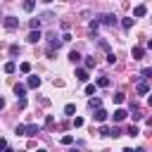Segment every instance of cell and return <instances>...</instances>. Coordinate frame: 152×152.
I'll list each match as a JSON object with an SVG mask.
<instances>
[{
  "label": "cell",
  "mask_w": 152,
  "mask_h": 152,
  "mask_svg": "<svg viewBox=\"0 0 152 152\" xmlns=\"http://www.w3.org/2000/svg\"><path fill=\"white\" fill-rule=\"evenodd\" d=\"M97 19H100V24H104V26H114V24H116V17H114V14H100Z\"/></svg>",
  "instance_id": "cell-1"
},
{
  "label": "cell",
  "mask_w": 152,
  "mask_h": 152,
  "mask_svg": "<svg viewBox=\"0 0 152 152\" xmlns=\"http://www.w3.org/2000/svg\"><path fill=\"white\" fill-rule=\"evenodd\" d=\"M2 24H5V28L14 31V28L19 26V19H17V17H5V19H2Z\"/></svg>",
  "instance_id": "cell-2"
},
{
  "label": "cell",
  "mask_w": 152,
  "mask_h": 152,
  "mask_svg": "<svg viewBox=\"0 0 152 152\" xmlns=\"http://www.w3.org/2000/svg\"><path fill=\"white\" fill-rule=\"evenodd\" d=\"M135 90H138V95H147L150 93V83L147 81H138V88Z\"/></svg>",
  "instance_id": "cell-3"
},
{
  "label": "cell",
  "mask_w": 152,
  "mask_h": 152,
  "mask_svg": "<svg viewBox=\"0 0 152 152\" xmlns=\"http://www.w3.org/2000/svg\"><path fill=\"white\" fill-rule=\"evenodd\" d=\"M38 131H40V128H38L36 124H28V126H24V135H28V138H31V135H38Z\"/></svg>",
  "instance_id": "cell-4"
},
{
  "label": "cell",
  "mask_w": 152,
  "mask_h": 152,
  "mask_svg": "<svg viewBox=\"0 0 152 152\" xmlns=\"http://www.w3.org/2000/svg\"><path fill=\"white\" fill-rule=\"evenodd\" d=\"M26 40H28V43H38V40H40V31H38V28H31V33L26 36Z\"/></svg>",
  "instance_id": "cell-5"
},
{
  "label": "cell",
  "mask_w": 152,
  "mask_h": 152,
  "mask_svg": "<svg viewBox=\"0 0 152 152\" xmlns=\"http://www.w3.org/2000/svg\"><path fill=\"white\" fill-rule=\"evenodd\" d=\"M93 119H95V121H104V119H107V112H104L102 107H95V114H93Z\"/></svg>",
  "instance_id": "cell-6"
},
{
  "label": "cell",
  "mask_w": 152,
  "mask_h": 152,
  "mask_svg": "<svg viewBox=\"0 0 152 152\" xmlns=\"http://www.w3.org/2000/svg\"><path fill=\"white\" fill-rule=\"evenodd\" d=\"M38 86H40V76H28L26 88H38Z\"/></svg>",
  "instance_id": "cell-7"
},
{
  "label": "cell",
  "mask_w": 152,
  "mask_h": 152,
  "mask_svg": "<svg viewBox=\"0 0 152 152\" xmlns=\"http://www.w3.org/2000/svg\"><path fill=\"white\" fill-rule=\"evenodd\" d=\"M145 14H147V7H145V5H135L133 17H145Z\"/></svg>",
  "instance_id": "cell-8"
},
{
  "label": "cell",
  "mask_w": 152,
  "mask_h": 152,
  "mask_svg": "<svg viewBox=\"0 0 152 152\" xmlns=\"http://www.w3.org/2000/svg\"><path fill=\"white\" fill-rule=\"evenodd\" d=\"M81 59H83V57H81V52H76V50H71V52H69V62H71V64H78Z\"/></svg>",
  "instance_id": "cell-9"
},
{
  "label": "cell",
  "mask_w": 152,
  "mask_h": 152,
  "mask_svg": "<svg viewBox=\"0 0 152 152\" xmlns=\"http://www.w3.org/2000/svg\"><path fill=\"white\" fill-rule=\"evenodd\" d=\"M21 7H24V12H33L36 10V0H24Z\"/></svg>",
  "instance_id": "cell-10"
},
{
  "label": "cell",
  "mask_w": 152,
  "mask_h": 152,
  "mask_svg": "<svg viewBox=\"0 0 152 152\" xmlns=\"http://www.w3.org/2000/svg\"><path fill=\"white\" fill-rule=\"evenodd\" d=\"M14 95H17V97L26 95V86H24V83H17V86H14Z\"/></svg>",
  "instance_id": "cell-11"
},
{
  "label": "cell",
  "mask_w": 152,
  "mask_h": 152,
  "mask_svg": "<svg viewBox=\"0 0 152 152\" xmlns=\"http://www.w3.org/2000/svg\"><path fill=\"white\" fill-rule=\"evenodd\" d=\"M126 116H128V112H126V109H116V112H114V121H124Z\"/></svg>",
  "instance_id": "cell-12"
},
{
  "label": "cell",
  "mask_w": 152,
  "mask_h": 152,
  "mask_svg": "<svg viewBox=\"0 0 152 152\" xmlns=\"http://www.w3.org/2000/svg\"><path fill=\"white\" fill-rule=\"evenodd\" d=\"M133 21H135V19H133V17H124V19H121V26H124V28H126V31H128V28H131V26H133Z\"/></svg>",
  "instance_id": "cell-13"
},
{
  "label": "cell",
  "mask_w": 152,
  "mask_h": 152,
  "mask_svg": "<svg viewBox=\"0 0 152 152\" xmlns=\"http://www.w3.org/2000/svg\"><path fill=\"white\" fill-rule=\"evenodd\" d=\"M145 57V48H133V59H142Z\"/></svg>",
  "instance_id": "cell-14"
},
{
  "label": "cell",
  "mask_w": 152,
  "mask_h": 152,
  "mask_svg": "<svg viewBox=\"0 0 152 152\" xmlns=\"http://www.w3.org/2000/svg\"><path fill=\"white\" fill-rule=\"evenodd\" d=\"M76 78L78 81H88V69H76Z\"/></svg>",
  "instance_id": "cell-15"
},
{
  "label": "cell",
  "mask_w": 152,
  "mask_h": 152,
  "mask_svg": "<svg viewBox=\"0 0 152 152\" xmlns=\"http://www.w3.org/2000/svg\"><path fill=\"white\" fill-rule=\"evenodd\" d=\"M126 135H131V138H135V135H140V128H138V126H128V131H126Z\"/></svg>",
  "instance_id": "cell-16"
},
{
  "label": "cell",
  "mask_w": 152,
  "mask_h": 152,
  "mask_svg": "<svg viewBox=\"0 0 152 152\" xmlns=\"http://www.w3.org/2000/svg\"><path fill=\"white\" fill-rule=\"evenodd\" d=\"M12 71H17V64L14 62H7L5 64V74H12Z\"/></svg>",
  "instance_id": "cell-17"
},
{
  "label": "cell",
  "mask_w": 152,
  "mask_h": 152,
  "mask_svg": "<svg viewBox=\"0 0 152 152\" xmlns=\"http://www.w3.org/2000/svg\"><path fill=\"white\" fill-rule=\"evenodd\" d=\"M97 86H100V88H107V86H109V78H107V76H100V78H97Z\"/></svg>",
  "instance_id": "cell-18"
},
{
  "label": "cell",
  "mask_w": 152,
  "mask_h": 152,
  "mask_svg": "<svg viewBox=\"0 0 152 152\" xmlns=\"http://www.w3.org/2000/svg\"><path fill=\"white\" fill-rule=\"evenodd\" d=\"M90 109H95V107H102V102H100V97H90Z\"/></svg>",
  "instance_id": "cell-19"
},
{
  "label": "cell",
  "mask_w": 152,
  "mask_h": 152,
  "mask_svg": "<svg viewBox=\"0 0 152 152\" xmlns=\"http://www.w3.org/2000/svg\"><path fill=\"white\" fill-rule=\"evenodd\" d=\"M40 19H43V21H52V19H55V14H52V12H43V14H40Z\"/></svg>",
  "instance_id": "cell-20"
},
{
  "label": "cell",
  "mask_w": 152,
  "mask_h": 152,
  "mask_svg": "<svg viewBox=\"0 0 152 152\" xmlns=\"http://www.w3.org/2000/svg\"><path fill=\"white\" fill-rule=\"evenodd\" d=\"M19 71L28 74V71H31V64H28V62H21V64H19Z\"/></svg>",
  "instance_id": "cell-21"
},
{
  "label": "cell",
  "mask_w": 152,
  "mask_h": 152,
  "mask_svg": "<svg viewBox=\"0 0 152 152\" xmlns=\"http://www.w3.org/2000/svg\"><path fill=\"white\" fill-rule=\"evenodd\" d=\"M150 76H152V69H150V66H145V69L140 71V78H150Z\"/></svg>",
  "instance_id": "cell-22"
},
{
  "label": "cell",
  "mask_w": 152,
  "mask_h": 152,
  "mask_svg": "<svg viewBox=\"0 0 152 152\" xmlns=\"http://www.w3.org/2000/svg\"><path fill=\"white\" fill-rule=\"evenodd\" d=\"M74 112H76L74 104H66V107H64V114H66V116H74Z\"/></svg>",
  "instance_id": "cell-23"
},
{
  "label": "cell",
  "mask_w": 152,
  "mask_h": 152,
  "mask_svg": "<svg viewBox=\"0 0 152 152\" xmlns=\"http://www.w3.org/2000/svg\"><path fill=\"white\" fill-rule=\"evenodd\" d=\"M28 26H31V28H40V19H31Z\"/></svg>",
  "instance_id": "cell-24"
},
{
  "label": "cell",
  "mask_w": 152,
  "mask_h": 152,
  "mask_svg": "<svg viewBox=\"0 0 152 152\" xmlns=\"http://www.w3.org/2000/svg\"><path fill=\"white\" fill-rule=\"evenodd\" d=\"M10 55L17 57V55H19V45H10Z\"/></svg>",
  "instance_id": "cell-25"
},
{
  "label": "cell",
  "mask_w": 152,
  "mask_h": 152,
  "mask_svg": "<svg viewBox=\"0 0 152 152\" xmlns=\"http://www.w3.org/2000/svg\"><path fill=\"white\" fill-rule=\"evenodd\" d=\"M107 62H109V64H114V62H116V57H114V52H112V50H107Z\"/></svg>",
  "instance_id": "cell-26"
},
{
  "label": "cell",
  "mask_w": 152,
  "mask_h": 152,
  "mask_svg": "<svg viewBox=\"0 0 152 152\" xmlns=\"http://www.w3.org/2000/svg\"><path fill=\"white\" fill-rule=\"evenodd\" d=\"M95 66V59L93 57H86V69H93Z\"/></svg>",
  "instance_id": "cell-27"
},
{
  "label": "cell",
  "mask_w": 152,
  "mask_h": 152,
  "mask_svg": "<svg viewBox=\"0 0 152 152\" xmlns=\"http://www.w3.org/2000/svg\"><path fill=\"white\" fill-rule=\"evenodd\" d=\"M124 100H126V95H124V93H116V95H114V102H119V104H121Z\"/></svg>",
  "instance_id": "cell-28"
},
{
  "label": "cell",
  "mask_w": 152,
  "mask_h": 152,
  "mask_svg": "<svg viewBox=\"0 0 152 152\" xmlns=\"http://www.w3.org/2000/svg\"><path fill=\"white\" fill-rule=\"evenodd\" d=\"M17 104H19V109H24V107H26V97H24V95L17 97Z\"/></svg>",
  "instance_id": "cell-29"
},
{
  "label": "cell",
  "mask_w": 152,
  "mask_h": 152,
  "mask_svg": "<svg viewBox=\"0 0 152 152\" xmlns=\"http://www.w3.org/2000/svg\"><path fill=\"white\" fill-rule=\"evenodd\" d=\"M97 26H100V19H95V21H90V31H93V33L97 31Z\"/></svg>",
  "instance_id": "cell-30"
},
{
  "label": "cell",
  "mask_w": 152,
  "mask_h": 152,
  "mask_svg": "<svg viewBox=\"0 0 152 152\" xmlns=\"http://www.w3.org/2000/svg\"><path fill=\"white\" fill-rule=\"evenodd\" d=\"M86 95H95V86H93V83L86 86Z\"/></svg>",
  "instance_id": "cell-31"
},
{
  "label": "cell",
  "mask_w": 152,
  "mask_h": 152,
  "mask_svg": "<svg viewBox=\"0 0 152 152\" xmlns=\"http://www.w3.org/2000/svg\"><path fill=\"white\" fill-rule=\"evenodd\" d=\"M97 133H100V135H104V138H107V135H109V128H107V126H100V131H97Z\"/></svg>",
  "instance_id": "cell-32"
},
{
  "label": "cell",
  "mask_w": 152,
  "mask_h": 152,
  "mask_svg": "<svg viewBox=\"0 0 152 152\" xmlns=\"http://www.w3.org/2000/svg\"><path fill=\"white\" fill-rule=\"evenodd\" d=\"M71 142H74L71 135H64V138H62V145H71Z\"/></svg>",
  "instance_id": "cell-33"
},
{
  "label": "cell",
  "mask_w": 152,
  "mask_h": 152,
  "mask_svg": "<svg viewBox=\"0 0 152 152\" xmlns=\"http://www.w3.org/2000/svg\"><path fill=\"white\" fill-rule=\"evenodd\" d=\"M14 133H17V135H24V124H19V126L14 128Z\"/></svg>",
  "instance_id": "cell-34"
},
{
  "label": "cell",
  "mask_w": 152,
  "mask_h": 152,
  "mask_svg": "<svg viewBox=\"0 0 152 152\" xmlns=\"http://www.w3.org/2000/svg\"><path fill=\"white\" fill-rule=\"evenodd\" d=\"M74 126H76V128H78V126H83V119H81V116H76V119H74Z\"/></svg>",
  "instance_id": "cell-35"
},
{
  "label": "cell",
  "mask_w": 152,
  "mask_h": 152,
  "mask_svg": "<svg viewBox=\"0 0 152 152\" xmlns=\"http://www.w3.org/2000/svg\"><path fill=\"white\" fill-rule=\"evenodd\" d=\"M0 150H7V140L5 138H0Z\"/></svg>",
  "instance_id": "cell-36"
},
{
  "label": "cell",
  "mask_w": 152,
  "mask_h": 152,
  "mask_svg": "<svg viewBox=\"0 0 152 152\" xmlns=\"http://www.w3.org/2000/svg\"><path fill=\"white\" fill-rule=\"evenodd\" d=\"M2 107H5V100H2V97H0V109H2Z\"/></svg>",
  "instance_id": "cell-37"
},
{
  "label": "cell",
  "mask_w": 152,
  "mask_h": 152,
  "mask_svg": "<svg viewBox=\"0 0 152 152\" xmlns=\"http://www.w3.org/2000/svg\"><path fill=\"white\" fill-rule=\"evenodd\" d=\"M43 2H52V0H43Z\"/></svg>",
  "instance_id": "cell-38"
}]
</instances>
